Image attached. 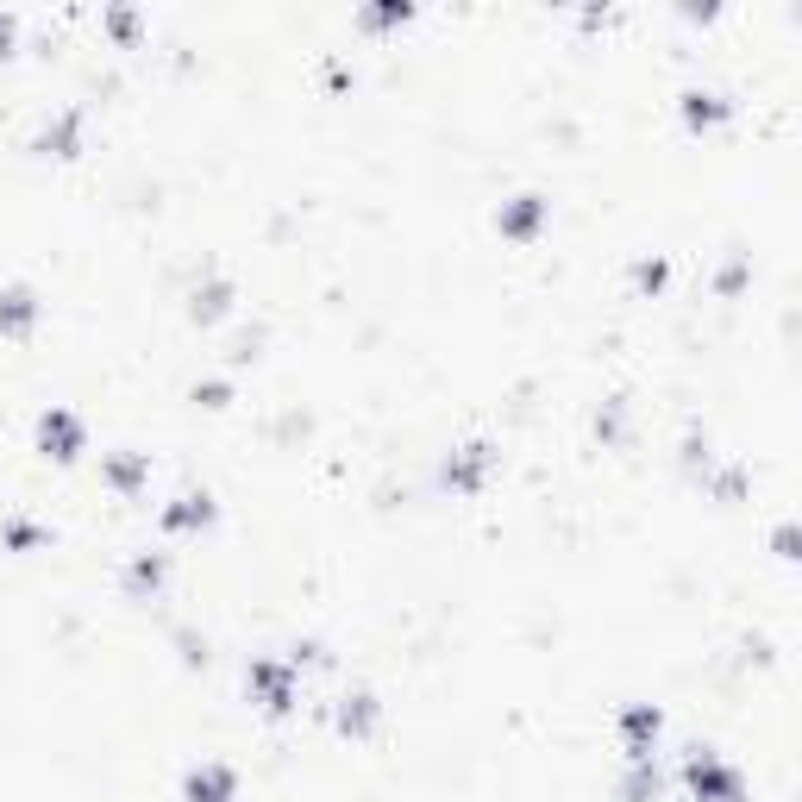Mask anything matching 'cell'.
<instances>
[{
    "label": "cell",
    "mask_w": 802,
    "mask_h": 802,
    "mask_svg": "<svg viewBox=\"0 0 802 802\" xmlns=\"http://www.w3.org/2000/svg\"><path fill=\"white\" fill-rule=\"evenodd\" d=\"M339 721H345V727H358V734H364V727H370V696H345Z\"/></svg>",
    "instance_id": "obj_4"
},
{
    "label": "cell",
    "mask_w": 802,
    "mask_h": 802,
    "mask_svg": "<svg viewBox=\"0 0 802 802\" xmlns=\"http://www.w3.org/2000/svg\"><path fill=\"white\" fill-rule=\"evenodd\" d=\"M51 439L63 445V452H57V458H69V445H76V427H69V420H63V414H51V420H44V445H51Z\"/></svg>",
    "instance_id": "obj_3"
},
{
    "label": "cell",
    "mask_w": 802,
    "mask_h": 802,
    "mask_svg": "<svg viewBox=\"0 0 802 802\" xmlns=\"http://www.w3.org/2000/svg\"><path fill=\"white\" fill-rule=\"evenodd\" d=\"M195 314H201V320L226 314V289H207V295H195Z\"/></svg>",
    "instance_id": "obj_5"
},
{
    "label": "cell",
    "mask_w": 802,
    "mask_h": 802,
    "mask_svg": "<svg viewBox=\"0 0 802 802\" xmlns=\"http://www.w3.org/2000/svg\"><path fill=\"white\" fill-rule=\"evenodd\" d=\"M0 314H7V320H13V326H19V320H26V314H32V308H26V295H7V308H0Z\"/></svg>",
    "instance_id": "obj_6"
},
{
    "label": "cell",
    "mask_w": 802,
    "mask_h": 802,
    "mask_svg": "<svg viewBox=\"0 0 802 802\" xmlns=\"http://www.w3.org/2000/svg\"><path fill=\"white\" fill-rule=\"evenodd\" d=\"M188 796H195V802H226L232 796V771H220V765L195 771V777H188Z\"/></svg>",
    "instance_id": "obj_1"
},
{
    "label": "cell",
    "mask_w": 802,
    "mask_h": 802,
    "mask_svg": "<svg viewBox=\"0 0 802 802\" xmlns=\"http://www.w3.org/2000/svg\"><path fill=\"white\" fill-rule=\"evenodd\" d=\"M464 452H470V458H458V464H445V483L458 477V483L470 489V483H477V470H483V445H464Z\"/></svg>",
    "instance_id": "obj_2"
}]
</instances>
